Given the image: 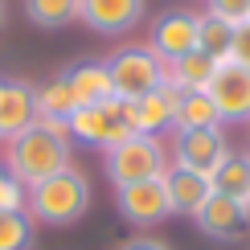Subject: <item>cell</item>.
<instances>
[{
	"instance_id": "6da1fadb",
	"label": "cell",
	"mask_w": 250,
	"mask_h": 250,
	"mask_svg": "<svg viewBox=\"0 0 250 250\" xmlns=\"http://www.w3.org/2000/svg\"><path fill=\"white\" fill-rule=\"evenodd\" d=\"M70 168V135L49 127V123H33L21 135L8 140V176L17 185H37L45 176Z\"/></svg>"
},
{
	"instance_id": "7a4b0ae2",
	"label": "cell",
	"mask_w": 250,
	"mask_h": 250,
	"mask_svg": "<svg viewBox=\"0 0 250 250\" xmlns=\"http://www.w3.org/2000/svg\"><path fill=\"white\" fill-rule=\"evenodd\" d=\"M25 205L45 226H74L90 205V181L78 168H62L54 176H45V181L29 185Z\"/></svg>"
},
{
	"instance_id": "3957f363",
	"label": "cell",
	"mask_w": 250,
	"mask_h": 250,
	"mask_svg": "<svg viewBox=\"0 0 250 250\" xmlns=\"http://www.w3.org/2000/svg\"><path fill=\"white\" fill-rule=\"evenodd\" d=\"M107 74H111V86H115L119 103L144 99V95H152V90H160L164 82H168L164 62L156 58L148 45H123L119 54H111L107 58Z\"/></svg>"
},
{
	"instance_id": "277c9868",
	"label": "cell",
	"mask_w": 250,
	"mask_h": 250,
	"mask_svg": "<svg viewBox=\"0 0 250 250\" xmlns=\"http://www.w3.org/2000/svg\"><path fill=\"white\" fill-rule=\"evenodd\" d=\"M168 172V156H164V144L156 135L135 131L123 144L107 148V176L111 185H135V181H156V176Z\"/></svg>"
},
{
	"instance_id": "5b68a950",
	"label": "cell",
	"mask_w": 250,
	"mask_h": 250,
	"mask_svg": "<svg viewBox=\"0 0 250 250\" xmlns=\"http://www.w3.org/2000/svg\"><path fill=\"white\" fill-rule=\"evenodd\" d=\"M205 95L213 99L222 123H246L250 119V66L234 58L213 62V74L205 82Z\"/></svg>"
},
{
	"instance_id": "8992f818",
	"label": "cell",
	"mask_w": 250,
	"mask_h": 250,
	"mask_svg": "<svg viewBox=\"0 0 250 250\" xmlns=\"http://www.w3.org/2000/svg\"><path fill=\"white\" fill-rule=\"evenodd\" d=\"M66 135H74V140L90 144V148H115L123 144L127 135H135L127 127V119H123V103L111 99V103H99V107H78L74 115L66 123Z\"/></svg>"
},
{
	"instance_id": "52a82bcc",
	"label": "cell",
	"mask_w": 250,
	"mask_h": 250,
	"mask_svg": "<svg viewBox=\"0 0 250 250\" xmlns=\"http://www.w3.org/2000/svg\"><path fill=\"white\" fill-rule=\"evenodd\" d=\"M172 156L181 168L189 172H201L213 181V172L226 164V156H230V144H226L222 127H193V131H176L172 140Z\"/></svg>"
},
{
	"instance_id": "ba28073f",
	"label": "cell",
	"mask_w": 250,
	"mask_h": 250,
	"mask_svg": "<svg viewBox=\"0 0 250 250\" xmlns=\"http://www.w3.org/2000/svg\"><path fill=\"white\" fill-rule=\"evenodd\" d=\"M148 49L164 62V66L176 62V58H185V54H193L197 49V17L189 8H168V13H160L156 25H152Z\"/></svg>"
},
{
	"instance_id": "9c48e42d",
	"label": "cell",
	"mask_w": 250,
	"mask_h": 250,
	"mask_svg": "<svg viewBox=\"0 0 250 250\" xmlns=\"http://www.w3.org/2000/svg\"><path fill=\"white\" fill-rule=\"evenodd\" d=\"M115 205L131 226H160L168 217V193H164V176L156 181H135V185H119L115 189Z\"/></svg>"
},
{
	"instance_id": "30bf717a",
	"label": "cell",
	"mask_w": 250,
	"mask_h": 250,
	"mask_svg": "<svg viewBox=\"0 0 250 250\" xmlns=\"http://www.w3.org/2000/svg\"><path fill=\"white\" fill-rule=\"evenodd\" d=\"M197 230H201L205 238H213V242H238V238L246 234V205L238 201V197H226V193H213L209 201L197 209Z\"/></svg>"
},
{
	"instance_id": "8fae6325",
	"label": "cell",
	"mask_w": 250,
	"mask_h": 250,
	"mask_svg": "<svg viewBox=\"0 0 250 250\" xmlns=\"http://www.w3.org/2000/svg\"><path fill=\"white\" fill-rule=\"evenodd\" d=\"M78 21L95 33L119 37L144 21V0H78Z\"/></svg>"
},
{
	"instance_id": "7c38bea8",
	"label": "cell",
	"mask_w": 250,
	"mask_h": 250,
	"mask_svg": "<svg viewBox=\"0 0 250 250\" xmlns=\"http://www.w3.org/2000/svg\"><path fill=\"white\" fill-rule=\"evenodd\" d=\"M164 193H168V209L176 217H197V209L213 197V181L201 176V172H189L181 164H172L164 172Z\"/></svg>"
},
{
	"instance_id": "4fadbf2b",
	"label": "cell",
	"mask_w": 250,
	"mask_h": 250,
	"mask_svg": "<svg viewBox=\"0 0 250 250\" xmlns=\"http://www.w3.org/2000/svg\"><path fill=\"white\" fill-rule=\"evenodd\" d=\"M37 123V90L29 82H4L0 90V140H13Z\"/></svg>"
},
{
	"instance_id": "5bb4252c",
	"label": "cell",
	"mask_w": 250,
	"mask_h": 250,
	"mask_svg": "<svg viewBox=\"0 0 250 250\" xmlns=\"http://www.w3.org/2000/svg\"><path fill=\"white\" fill-rule=\"evenodd\" d=\"M172 103H176V90L164 82V86H160V90H152V95L123 103V119H127V127H131V131L156 135L160 127H168V123H172Z\"/></svg>"
},
{
	"instance_id": "9a60e30c",
	"label": "cell",
	"mask_w": 250,
	"mask_h": 250,
	"mask_svg": "<svg viewBox=\"0 0 250 250\" xmlns=\"http://www.w3.org/2000/svg\"><path fill=\"white\" fill-rule=\"evenodd\" d=\"M74 90V103L78 107H99V103H111L115 99V86H111V74H107V62H78V66L62 70Z\"/></svg>"
},
{
	"instance_id": "2e32d148",
	"label": "cell",
	"mask_w": 250,
	"mask_h": 250,
	"mask_svg": "<svg viewBox=\"0 0 250 250\" xmlns=\"http://www.w3.org/2000/svg\"><path fill=\"white\" fill-rule=\"evenodd\" d=\"M172 127L176 131H193V127H222L217 107L205 90H176L172 103Z\"/></svg>"
},
{
	"instance_id": "e0dca14e",
	"label": "cell",
	"mask_w": 250,
	"mask_h": 250,
	"mask_svg": "<svg viewBox=\"0 0 250 250\" xmlns=\"http://www.w3.org/2000/svg\"><path fill=\"white\" fill-rule=\"evenodd\" d=\"M74 111H78V103H74V90H70L66 74H58L49 86L37 90V119H41V123H49V127L66 131V123H70V115H74Z\"/></svg>"
},
{
	"instance_id": "ac0fdd59",
	"label": "cell",
	"mask_w": 250,
	"mask_h": 250,
	"mask_svg": "<svg viewBox=\"0 0 250 250\" xmlns=\"http://www.w3.org/2000/svg\"><path fill=\"white\" fill-rule=\"evenodd\" d=\"M197 49H201L209 62L230 58L234 54V25L222 21V17H213V13L197 17Z\"/></svg>"
},
{
	"instance_id": "d6986e66",
	"label": "cell",
	"mask_w": 250,
	"mask_h": 250,
	"mask_svg": "<svg viewBox=\"0 0 250 250\" xmlns=\"http://www.w3.org/2000/svg\"><path fill=\"white\" fill-rule=\"evenodd\" d=\"M164 70H168V86L172 90H205V82H209V74H213V62L205 58L201 49H193V54L168 62Z\"/></svg>"
},
{
	"instance_id": "ffe728a7",
	"label": "cell",
	"mask_w": 250,
	"mask_h": 250,
	"mask_svg": "<svg viewBox=\"0 0 250 250\" xmlns=\"http://www.w3.org/2000/svg\"><path fill=\"white\" fill-rule=\"evenodd\" d=\"M213 193H226V197L246 201V193H250V156H242V152L226 156V164L213 172Z\"/></svg>"
},
{
	"instance_id": "44dd1931",
	"label": "cell",
	"mask_w": 250,
	"mask_h": 250,
	"mask_svg": "<svg viewBox=\"0 0 250 250\" xmlns=\"http://www.w3.org/2000/svg\"><path fill=\"white\" fill-rule=\"evenodd\" d=\"M25 17L37 29H62L78 21V0H25Z\"/></svg>"
},
{
	"instance_id": "7402d4cb",
	"label": "cell",
	"mask_w": 250,
	"mask_h": 250,
	"mask_svg": "<svg viewBox=\"0 0 250 250\" xmlns=\"http://www.w3.org/2000/svg\"><path fill=\"white\" fill-rule=\"evenodd\" d=\"M29 246H33V222L25 217V209L0 213V250H29Z\"/></svg>"
},
{
	"instance_id": "603a6c76",
	"label": "cell",
	"mask_w": 250,
	"mask_h": 250,
	"mask_svg": "<svg viewBox=\"0 0 250 250\" xmlns=\"http://www.w3.org/2000/svg\"><path fill=\"white\" fill-rule=\"evenodd\" d=\"M213 17L230 21V25H246L250 21V0H205Z\"/></svg>"
},
{
	"instance_id": "cb8c5ba5",
	"label": "cell",
	"mask_w": 250,
	"mask_h": 250,
	"mask_svg": "<svg viewBox=\"0 0 250 250\" xmlns=\"http://www.w3.org/2000/svg\"><path fill=\"white\" fill-rule=\"evenodd\" d=\"M17 209H25V185L4 176L0 181V213H17Z\"/></svg>"
},
{
	"instance_id": "d4e9b609",
	"label": "cell",
	"mask_w": 250,
	"mask_h": 250,
	"mask_svg": "<svg viewBox=\"0 0 250 250\" xmlns=\"http://www.w3.org/2000/svg\"><path fill=\"white\" fill-rule=\"evenodd\" d=\"M234 62H242V66H250V21L246 25H234Z\"/></svg>"
},
{
	"instance_id": "484cf974",
	"label": "cell",
	"mask_w": 250,
	"mask_h": 250,
	"mask_svg": "<svg viewBox=\"0 0 250 250\" xmlns=\"http://www.w3.org/2000/svg\"><path fill=\"white\" fill-rule=\"evenodd\" d=\"M119 250H172L168 242H160V238H148V234H140V238H127Z\"/></svg>"
},
{
	"instance_id": "4316f807",
	"label": "cell",
	"mask_w": 250,
	"mask_h": 250,
	"mask_svg": "<svg viewBox=\"0 0 250 250\" xmlns=\"http://www.w3.org/2000/svg\"><path fill=\"white\" fill-rule=\"evenodd\" d=\"M0 25H4V0H0Z\"/></svg>"
},
{
	"instance_id": "83f0119b",
	"label": "cell",
	"mask_w": 250,
	"mask_h": 250,
	"mask_svg": "<svg viewBox=\"0 0 250 250\" xmlns=\"http://www.w3.org/2000/svg\"><path fill=\"white\" fill-rule=\"evenodd\" d=\"M242 205H246V213H250V193H246V201H242Z\"/></svg>"
},
{
	"instance_id": "f1b7e54d",
	"label": "cell",
	"mask_w": 250,
	"mask_h": 250,
	"mask_svg": "<svg viewBox=\"0 0 250 250\" xmlns=\"http://www.w3.org/2000/svg\"><path fill=\"white\" fill-rule=\"evenodd\" d=\"M0 181H4V168H0Z\"/></svg>"
},
{
	"instance_id": "f546056e",
	"label": "cell",
	"mask_w": 250,
	"mask_h": 250,
	"mask_svg": "<svg viewBox=\"0 0 250 250\" xmlns=\"http://www.w3.org/2000/svg\"><path fill=\"white\" fill-rule=\"evenodd\" d=\"M0 90H4V82H0Z\"/></svg>"
}]
</instances>
